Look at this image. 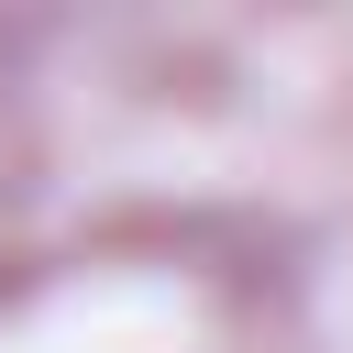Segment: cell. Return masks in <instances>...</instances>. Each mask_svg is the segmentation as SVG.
Instances as JSON below:
<instances>
[]
</instances>
